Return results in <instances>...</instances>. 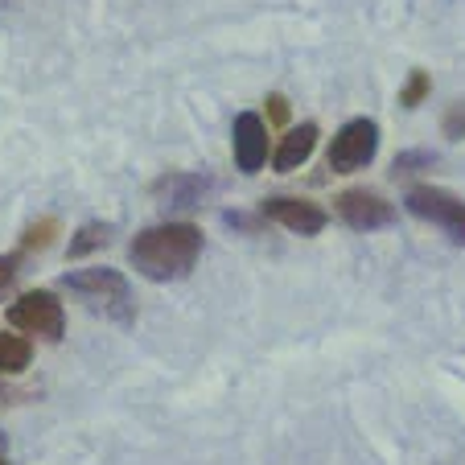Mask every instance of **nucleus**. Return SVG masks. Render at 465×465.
<instances>
[{"label": "nucleus", "mask_w": 465, "mask_h": 465, "mask_svg": "<svg viewBox=\"0 0 465 465\" xmlns=\"http://www.w3.org/2000/svg\"><path fill=\"white\" fill-rule=\"evenodd\" d=\"M58 231H62V223H58V219H37V223H29L25 235H21V252H25V255L45 252V247H50L54 239H58Z\"/></svg>", "instance_id": "nucleus-13"}, {"label": "nucleus", "mask_w": 465, "mask_h": 465, "mask_svg": "<svg viewBox=\"0 0 465 465\" xmlns=\"http://www.w3.org/2000/svg\"><path fill=\"white\" fill-rule=\"evenodd\" d=\"M379 153V124L359 115V120H346L342 128L334 132V141L325 149V165L334 173H359L375 161Z\"/></svg>", "instance_id": "nucleus-3"}, {"label": "nucleus", "mask_w": 465, "mask_h": 465, "mask_svg": "<svg viewBox=\"0 0 465 465\" xmlns=\"http://www.w3.org/2000/svg\"><path fill=\"white\" fill-rule=\"evenodd\" d=\"M263 104H268V124H276V128H284V124H289V99H284V95H268Z\"/></svg>", "instance_id": "nucleus-16"}, {"label": "nucleus", "mask_w": 465, "mask_h": 465, "mask_svg": "<svg viewBox=\"0 0 465 465\" xmlns=\"http://www.w3.org/2000/svg\"><path fill=\"white\" fill-rule=\"evenodd\" d=\"M334 211L346 227L354 231H379L395 223V206L387 203L379 190H367V185H354V190H342L334 198Z\"/></svg>", "instance_id": "nucleus-7"}, {"label": "nucleus", "mask_w": 465, "mask_h": 465, "mask_svg": "<svg viewBox=\"0 0 465 465\" xmlns=\"http://www.w3.org/2000/svg\"><path fill=\"white\" fill-rule=\"evenodd\" d=\"M317 124H301V128H289L281 136V144H276V153H272V165H276V173H297L301 165H305L309 157H313V149H317Z\"/></svg>", "instance_id": "nucleus-9"}, {"label": "nucleus", "mask_w": 465, "mask_h": 465, "mask_svg": "<svg viewBox=\"0 0 465 465\" xmlns=\"http://www.w3.org/2000/svg\"><path fill=\"white\" fill-rule=\"evenodd\" d=\"M408 214H416L420 223L440 227L457 247H465V203L457 193L440 190V185H412L404 198Z\"/></svg>", "instance_id": "nucleus-5"}, {"label": "nucleus", "mask_w": 465, "mask_h": 465, "mask_svg": "<svg viewBox=\"0 0 465 465\" xmlns=\"http://www.w3.org/2000/svg\"><path fill=\"white\" fill-rule=\"evenodd\" d=\"M9 325L21 330V334L58 342L62 330H66V309H62V301L50 289H29L9 305Z\"/></svg>", "instance_id": "nucleus-4"}, {"label": "nucleus", "mask_w": 465, "mask_h": 465, "mask_svg": "<svg viewBox=\"0 0 465 465\" xmlns=\"http://www.w3.org/2000/svg\"><path fill=\"white\" fill-rule=\"evenodd\" d=\"M429 161H432V153H400V157H395V177L412 173L416 165H429Z\"/></svg>", "instance_id": "nucleus-17"}, {"label": "nucleus", "mask_w": 465, "mask_h": 465, "mask_svg": "<svg viewBox=\"0 0 465 465\" xmlns=\"http://www.w3.org/2000/svg\"><path fill=\"white\" fill-rule=\"evenodd\" d=\"M429 91H432V79L424 71H412L408 74V83L400 87V104L404 107H420L424 99H429Z\"/></svg>", "instance_id": "nucleus-14"}, {"label": "nucleus", "mask_w": 465, "mask_h": 465, "mask_svg": "<svg viewBox=\"0 0 465 465\" xmlns=\"http://www.w3.org/2000/svg\"><path fill=\"white\" fill-rule=\"evenodd\" d=\"M231 153H235V169L247 177L268 165V124L255 112L235 115V124H231Z\"/></svg>", "instance_id": "nucleus-8"}, {"label": "nucleus", "mask_w": 465, "mask_h": 465, "mask_svg": "<svg viewBox=\"0 0 465 465\" xmlns=\"http://www.w3.org/2000/svg\"><path fill=\"white\" fill-rule=\"evenodd\" d=\"M440 132H445L449 141H461L465 136V99H453V104L445 107V115H440Z\"/></svg>", "instance_id": "nucleus-15"}, {"label": "nucleus", "mask_w": 465, "mask_h": 465, "mask_svg": "<svg viewBox=\"0 0 465 465\" xmlns=\"http://www.w3.org/2000/svg\"><path fill=\"white\" fill-rule=\"evenodd\" d=\"M0 465H9V449H5V437H0Z\"/></svg>", "instance_id": "nucleus-19"}, {"label": "nucleus", "mask_w": 465, "mask_h": 465, "mask_svg": "<svg viewBox=\"0 0 465 465\" xmlns=\"http://www.w3.org/2000/svg\"><path fill=\"white\" fill-rule=\"evenodd\" d=\"M260 214L281 223L292 235H322L325 223H330V211L322 203H313V198H301V193H272V198H263Z\"/></svg>", "instance_id": "nucleus-6"}, {"label": "nucleus", "mask_w": 465, "mask_h": 465, "mask_svg": "<svg viewBox=\"0 0 465 465\" xmlns=\"http://www.w3.org/2000/svg\"><path fill=\"white\" fill-rule=\"evenodd\" d=\"M17 263H21V255H0V292L17 281Z\"/></svg>", "instance_id": "nucleus-18"}, {"label": "nucleus", "mask_w": 465, "mask_h": 465, "mask_svg": "<svg viewBox=\"0 0 465 465\" xmlns=\"http://www.w3.org/2000/svg\"><path fill=\"white\" fill-rule=\"evenodd\" d=\"M34 362V342L25 334H5L0 330V375H21Z\"/></svg>", "instance_id": "nucleus-11"}, {"label": "nucleus", "mask_w": 465, "mask_h": 465, "mask_svg": "<svg viewBox=\"0 0 465 465\" xmlns=\"http://www.w3.org/2000/svg\"><path fill=\"white\" fill-rule=\"evenodd\" d=\"M198 255H203V227L198 223L169 219V223H157V227H144L128 243V263L153 284H169L190 276Z\"/></svg>", "instance_id": "nucleus-1"}, {"label": "nucleus", "mask_w": 465, "mask_h": 465, "mask_svg": "<svg viewBox=\"0 0 465 465\" xmlns=\"http://www.w3.org/2000/svg\"><path fill=\"white\" fill-rule=\"evenodd\" d=\"M62 284H66L71 292H79L83 301H91V305L115 313L120 322H128V317H132L128 276L115 272V268H79V272H66V276H62Z\"/></svg>", "instance_id": "nucleus-2"}, {"label": "nucleus", "mask_w": 465, "mask_h": 465, "mask_svg": "<svg viewBox=\"0 0 465 465\" xmlns=\"http://www.w3.org/2000/svg\"><path fill=\"white\" fill-rule=\"evenodd\" d=\"M107 243H112V223H83V227L74 231L66 255H71V260H83V255L99 252V247H107Z\"/></svg>", "instance_id": "nucleus-12"}, {"label": "nucleus", "mask_w": 465, "mask_h": 465, "mask_svg": "<svg viewBox=\"0 0 465 465\" xmlns=\"http://www.w3.org/2000/svg\"><path fill=\"white\" fill-rule=\"evenodd\" d=\"M153 190H157L161 198H169V206H198L203 193L211 190V182L198 173H169V177H161Z\"/></svg>", "instance_id": "nucleus-10"}]
</instances>
